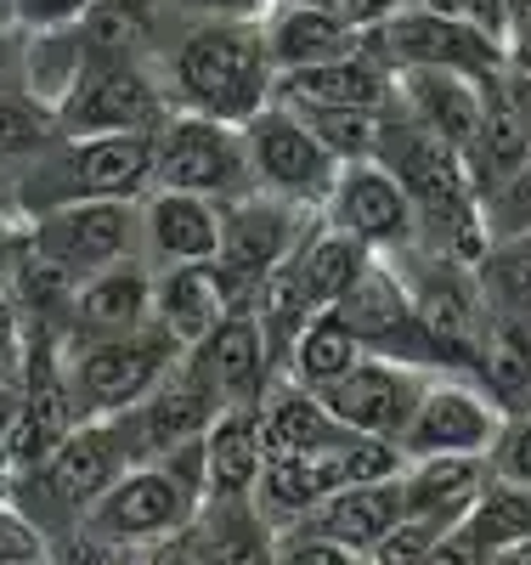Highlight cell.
<instances>
[{"label": "cell", "mask_w": 531, "mask_h": 565, "mask_svg": "<svg viewBox=\"0 0 531 565\" xmlns=\"http://www.w3.org/2000/svg\"><path fill=\"white\" fill-rule=\"evenodd\" d=\"M153 68L176 114H204L221 125H244L272 103V63L261 45V23H221V18H170L153 45Z\"/></svg>", "instance_id": "6da1fadb"}, {"label": "cell", "mask_w": 531, "mask_h": 565, "mask_svg": "<svg viewBox=\"0 0 531 565\" xmlns=\"http://www.w3.org/2000/svg\"><path fill=\"white\" fill-rule=\"evenodd\" d=\"M204 441V436H199ZM187 441L164 458L125 463L114 487L79 514V532L114 554H153L159 543L181 537L204 503V447Z\"/></svg>", "instance_id": "7a4b0ae2"}, {"label": "cell", "mask_w": 531, "mask_h": 565, "mask_svg": "<svg viewBox=\"0 0 531 565\" xmlns=\"http://www.w3.org/2000/svg\"><path fill=\"white\" fill-rule=\"evenodd\" d=\"M141 193H148V136H57L29 170L12 175V210L23 221L57 204Z\"/></svg>", "instance_id": "3957f363"}, {"label": "cell", "mask_w": 531, "mask_h": 565, "mask_svg": "<svg viewBox=\"0 0 531 565\" xmlns=\"http://www.w3.org/2000/svg\"><path fill=\"white\" fill-rule=\"evenodd\" d=\"M125 463H130V447L119 436V424L114 418H79L40 463L18 469V476L7 481V498L52 537V526L68 532L79 514L114 487V476Z\"/></svg>", "instance_id": "277c9868"}, {"label": "cell", "mask_w": 531, "mask_h": 565, "mask_svg": "<svg viewBox=\"0 0 531 565\" xmlns=\"http://www.w3.org/2000/svg\"><path fill=\"white\" fill-rule=\"evenodd\" d=\"M181 356V345L164 340V328H130L108 340H63V373L74 418H114L153 391V380Z\"/></svg>", "instance_id": "5b68a950"}, {"label": "cell", "mask_w": 531, "mask_h": 565, "mask_svg": "<svg viewBox=\"0 0 531 565\" xmlns=\"http://www.w3.org/2000/svg\"><path fill=\"white\" fill-rule=\"evenodd\" d=\"M148 186L199 193V199H215V204L249 193V159H244L237 125L170 108L148 136Z\"/></svg>", "instance_id": "8992f818"}, {"label": "cell", "mask_w": 531, "mask_h": 565, "mask_svg": "<svg viewBox=\"0 0 531 565\" xmlns=\"http://www.w3.org/2000/svg\"><path fill=\"white\" fill-rule=\"evenodd\" d=\"M29 255H40L68 282L136 260L141 255V199H91V204H57L23 221Z\"/></svg>", "instance_id": "52a82bcc"}, {"label": "cell", "mask_w": 531, "mask_h": 565, "mask_svg": "<svg viewBox=\"0 0 531 565\" xmlns=\"http://www.w3.org/2000/svg\"><path fill=\"white\" fill-rule=\"evenodd\" d=\"M237 136H244L255 193H272V199L300 204V210H322L333 175H340V159L311 136V125L295 108H283L272 97L266 108H255L244 125H237Z\"/></svg>", "instance_id": "ba28073f"}, {"label": "cell", "mask_w": 531, "mask_h": 565, "mask_svg": "<svg viewBox=\"0 0 531 565\" xmlns=\"http://www.w3.org/2000/svg\"><path fill=\"white\" fill-rule=\"evenodd\" d=\"M170 114L153 57H91L68 103L57 108L63 136H153Z\"/></svg>", "instance_id": "9c48e42d"}, {"label": "cell", "mask_w": 531, "mask_h": 565, "mask_svg": "<svg viewBox=\"0 0 531 565\" xmlns=\"http://www.w3.org/2000/svg\"><path fill=\"white\" fill-rule=\"evenodd\" d=\"M362 45L391 74H402V68H447V74L487 79V74L503 68V45L492 34H480L458 12H429V7L391 12L379 29L362 34Z\"/></svg>", "instance_id": "30bf717a"}, {"label": "cell", "mask_w": 531, "mask_h": 565, "mask_svg": "<svg viewBox=\"0 0 531 565\" xmlns=\"http://www.w3.org/2000/svg\"><path fill=\"white\" fill-rule=\"evenodd\" d=\"M317 210L283 204L272 193H237L221 204V249H215V271L226 282L232 306H249L261 282L288 260V249L300 244V232Z\"/></svg>", "instance_id": "8fae6325"}, {"label": "cell", "mask_w": 531, "mask_h": 565, "mask_svg": "<svg viewBox=\"0 0 531 565\" xmlns=\"http://www.w3.org/2000/svg\"><path fill=\"white\" fill-rule=\"evenodd\" d=\"M509 413L492 402V391L469 367H429L424 396L402 430L407 458H436V452H480L487 458L503 436Z\"/></svg>", "instance_id": "7c38bea8"}, {"label": "cell", "mask_w": 531, "mask_h": 565, "mask_svg": "<svg viewBox=\"0 0 531 565\" xmlns=\"http://www.w3.org/2000/svg\"><path fill=\"white\" fill-rule=\"evenodd\" d=\"M328 226L351 232L357 244H368L373 255H396L418 238V210L413 199L402 193V181L384 170L379 159H357V164H340L333 175L328 199L317 210Z\"/></svg>", "instance_id": "4fadbf2b"}, {"label": "cell", "mask_w": 531, "mask_h": 565, "mask_svg": "<svg viewBox=\"0 0 531 565\" xmlns=\"http://www.w3.org/2000/svg\"><path fill=\"white\" fill-rule=\"evenodd\" d=\"M424 380L429 367L418 362H402V356H362L351 373H340L322 396V407L333 413V424H346V430H362V436H391L402 441L407 418L424 396Z\"/></svg>", "instance_id": "5bb4252c"}, {"label": "cell", "mask_w": 531, "mask_h": 565, "mask_svg": "<svg viewBox=\"0 0 531 565\" xmlns=\"http://www.w3.org/2000/svg\"><path fill=\"white\" fill-rule=\"evenodd\" d=\"M333 311L346 317V328L362 340V351L373 356H402V362H418V367H436V351H429L424 328L413 317V300H407V282L396 277V266L373 255L368 271L351 282V289L333 300Z\"/></svg>", "instance_id": "9a60e30c"}, {"label": "cell", "mask_w": 531, "mask_h": 565, "mask_svg": "<svg viewBox=\"0 0 531 565\" xmlns=\"http://www.w3.org/2000/svg\"><path fill=\"white\" fill-rule=\"evenodd\" d=\"M153 322V266L148 260H119L74 282L68 317H63V340H108L130 334V328Z\"/></svg>", "instance_id": "2e32d148"}, {"label": "cell", "mask_w": 531, "mask_h": 565, "mask_svg": "<svg viewBox=\"0 0 531 565\" xmlns=\"http://www.w3.org/2000/svg\"><path fill=\"white\" fill-rule=\"evenodd\" d=\"M215 249H221V204L215 199L164 193V186L141 193V260L153 271L159 266H192V260L215 266Z\"/></svg>", "instance_id": "e0dca14e"}, {"label": "cell", "mask_w": 531, "mask_h": 565, "mask_svg": "<svg viewBox=\"0 0 531 565\" xmlns=\"http://www.w3.org/2000/svg\"><path fill=\"white\" fill-rule=\"evenodd\" d=\"M187 356H192V367L210 380V391L221 396V407L255 402V396L272 385V373H277L272 345H266V334H261V322H255L249 306H232V311L221 317L215 334H210L204 345H192Z\"/></svg>", "instance_id": "ac0fdd59"}, {"label": "cell", "mask_w": 531, "mask_h": 565, "mask_svg": "<svg viewBox=\"0 0 531 565\" xmlns=\"http://www.w3.org/2000/svg\"><path fill=\"white\" fill-rule=\"evenodd\" d=\"M396 90V74L384 68L368 45L357 52L317 63V68H295V74H277L272 97L288 108H384Z\"/></svg>", "instance_id": "d6986e66"}, {"label": "cell", "mask_w": 531, "mask_h": 565, "mask_svg": "<svg viewBox=\"0 0 531 565\" xmlns=\"http://www.w3.org/2000/svg\"><path fill=\"white\" fill-rule=\"evenodd\" d=\"M487 79L447 74V68H402L396 74V108L407 119H418L429 136H442L447 148L469 153L475 130H480V90H487Z\"/></svg>", "instance_id": "ffe728a7"}, {"label": "cell", "mask_w": 531, "mask_h": 565, "mask_svg": "<svg viewBox=\"0 0 531 565\" xmlns=\"http://www.w3.org/2000/svg\"><path fill=\"white\" fill-rule=\"evenodd\" d=\"M226 311H232V295H226V282L210 260L153 271V322L164 328L170 345H181V351L204 345Z\"/></svg>", "instance_id": "44dd1931"}, {"label": "cell", "mask_w": 531, "mask_h": 565, "mask_svg": "<svg viewBox=\"0 0 531 565\" xmlns=\"http://www.w3.org/2000/svg\"><path fill=\"white\" fill-rule=\"evenodd\" d=\"M487 481H492V463L480 458V452L407 458V469L396 476V487H402V509L413 514V521H429V526H458Z\"/></svg>", "instance_id": "7402d4cb"}, {"label": "cell", "mask_w": 531, "mask_h": 565, "mask_svg": "<svg viewBox=\"0 0 531 565\" xmlns=\"http://www.w3.org/2000/svg\"><path fill=\"white\" fill-rule=\"evenodd\" d=\"M181 543L199 565H277V526L249 498H204Z\"/></svg>", "instance_id": "603a6c76"}, {"label": "cell", "mask_w": 531, "mask_h": 565, "mask_svg": "<svg viewBox=\"0 0 531 565\" xmlns=\"http://www.w3.org/2000/svg\"><path fill=\"white\" fill-rule=\"evenodd\" d=\"M261 45H266L272 74H295V68H317V63L357 52L362 34L333 7H266L261 12Z\"/></svg>", "instance_id": "cb8c5ba5"}, {"label": "cell", "mask_w": 531, "mask_h": 565, "mask_svg": "<svg viewBox=\"0 0 531 565\" xmlns=\"http://www.w3.org/2000/svg\"><path fill=\"white\" fill-rule=\"evenodd\" d=\"M255 424H261V447L266 452H322L346 430V424H333L322 396L295 385L288 373H272V385L255 396Z\"/></svg>", "instance_id": "d4e9b609"}, {"label": "cell", "mask_w": 531, "mask_h": 565, "mask_svg": "<svg viewBox=\"0 0 531 565\" xmlns=\"http://www.w3.org/2000/svg\"><path fill=\"white\" fill-rule=\"evenodd\" d=\"M204 498H249L266 463L255 402H232L204 424Z\"/></svg>", "instance_id": "484cf974"}, {"label": "cell", "mask_w": 531, "mask_h": 565, "mask_svg": "<svg viewBox=\"0 0 531 565\" xmlns=\"http://www.w3.org/2000/svg\"><path fill=\"white\" fill-rule=\"evenodd\" d=\"M328 492H340V481H333V463H328V447H322V452H266L249 503L283 532V526H300Z\"/></svg>", "instance_id": "4316f807"}, {"label": "cell", "mask_w": 531, "mask_h": 565, "mask_svg": "<svg viewBox=\"0 0 531 565\" xmlns=\"http://www.w3.org/2000/svg\"><path fill=\"white\" fill-rule=\"evenodd\" d=\"M91 52H85V34L79 23H57V29H23L18 40V90L40 108H63L68 90L79 85Z\"/></svg>", "instance_id": "83f0119b"}, {"label": "cell", "mask_w": 531, "mask_h": 565, "mask_svg": "<svg viewBox=\"0 0 531 565\" xmlns=\"http://www.w3.org/2000/svg\"><path fill=\"white\" fill-rule=\"evenodd\" d=\"M368 260H373V249L357 244L351 232L328 226L322 215H311L306 232H300V244L288 249V271L300 277V289H306L311 306H333L368 271Z\"/></svg>", "instance_id": "f1b7e54d"}, {"label": "cell", "mask_w": 531, "mask_h": 565, "mask_svg": "<svg viewBox=\"0 0 531 565\" xmlns=\"http://www.w3.org/2000/svg\"><path fill=\"white\" fill-rule=\"evenodd\" d=\"M402 487L396 481H373V487H340V492H328L300 526L333 537V543H346L351 554H368L384 532H391L402 521Z\"/></svg>", "instance_id": "f546056e"}, {"label": "cell", "mask_w": 531, "mask_h": 565, "mask_svg": "<svg viewBox=\"0 0 531 565\" xmlns=\"http://www.w3.org/2000/svg\"><path fill=\"white\" fill-rule=\"evenodd\" d=\"M362 356H368V351H362V340L346 328V317L333 311V306H322V311H311V317L295 328V340H288L277 373H288V380L306 385V391H328V385L340 380V373H351Z\"/></svg>", "instance_id": "4dcf8cb0"}, {"label": "cell", "mask_w": 531, "mask_h": 565, "mask_svg": "<svg viewBox=\"0 0 531 565\" xmlns=\"http://www.w3.org/2000/svg\"><path fill=\"white\" fill-rule=\"evenodd\" d=\"M475 271V295L492 317L531 322V238H487Z\"/></svg>", "instance_id": "1f68e13d"}, {"label": "cell", "mask_w": 531, "mask_h": 565, "mask_svg": "<svg viewBox=\"0 0 531 565\" xmlns=\"http://www.w3.org/2000/svg\"><path fill=\"white\" fill-rule=\"evenodd\" d=\"M458 526H464L480 548H487V554H503L509 543L531 537V487L492 476L487 487H480V498L469 503V514H464Z\"/></svg>", "instance_id": "d6a6232c"}, {"label": "cell", "mask_w": 531, "mask_h": 565, "mask_svg": "<svg viewBox=\"0 0 531 565\" xmlns=\"http://www.w3.org/2000/svg\"><path fill=\"white\" fill-rule=\"evenodd\" d=\"M63 130H57V114L29 103L23 90H0V170L18 175L29 170L45 148H52Z\"/></svg>", "instance_id": "836d02e7"}, {"label": "cell", "mask_w": 531, "mask_h": 565, "mask_svg": "<svg viewBox=\"0 0 531 565\" xmlns=\"http://www.w3.org/2000/svg\"><path fill=\"white\" fill-rule=\"evenodd\" d=\"M283 108H288V103H283ZM384 108H391V103H384ZM384 108H295V114L311 125V136H317L340 164H357V159H373V148H379Z\"/></svg>", "instance_id": "e575fe53"}, {"label": "cell", "mask_w": 531, "mask_h": 565, "mask_svg": "<svg viewBox=\"0 0 531 565\" xmlns=\"http://www.w3.org/2000/svg\"><path fill=\"white\" fill-rule=\"evenodd\" d=\"M328 463H333V481L340 487H373V481H396L407 469V452L391 436L340 430V441L328 447Z\"/></svg>", "instance_id": "d590c367"}, {"label": "cell", "mask_w": 531, "mask_h": 565, "mask_svg": "<svg viewBox=\"0 0 531 565\" xmlns=\"http://www.w3.org/2000/svg\"><path fill=\"white\" fill-rule=\"evenodd\" d=\"M475 204H480L487 238H531V159L520 170H509L503 181L480 186Z\"/></svg>", "instance_id": "8d00e7d4"}, {"label": "cell", "mask_w": 531, "mask_h": 565, "mask_svg": "<svg viewBox=\"0 0 531 565\" xmlns=\"http://www.w3.org/2000/svg\"><path fill=\"white\" fill-rule=\"evenodd\" d=\"M45 559H52V537L0 492V565H45Z\"/></svg>", "instance_id": "74e56055"}, {"label": "cell", "mask_w": 531, "mask_h": 565, "mask_svg": "<svg viewBox=\"0 0 531 565\" xmlns=\"http://www.w3.org/2000/svg\"><path fill=\"white\" fill-rule=\"evenodd\" d=\"M442 532H447V526H429V521H413V514H402V521L362 554V565H418L424 548L436 543Z\"/></svg>", "instance_id": "f35d334b"}, {"label": "cell", "mask_w": 531, "mask_h": 565, "mask_svg": "<svg viewBox=\"0 0 531 565\" xmlns=\"http://www.w3.org/2000/svg\"><path fill=\"white\" fill-rule=\"evenodd\" d=\"M277 565H362V554H351L346 543H333L311 526H283L277 532Z\"/></svg>", "instance_id": "ab89813d"}, {"label": "cell", "mask_w": 531, "mask_h": 565, "mask_svg": "<svg viewBox=\"0 0 531 565\" xmlns=\"http://www.w3.org/2000/svg\"><path fill=\"white\" fill-rule=\"evenodd\" d=\"M487 463H492V476L531 487V407L525 413H509V424H503L498 447L487 452Z\"/></svg>", "instance_id": "60d3db41"}, {"label": "cell", "mask_w": 531, "mask_h": 565, "mask_svg": "<svg viewBox=\"0 0 531 565\" xmlns=\"http://www.w3.org/2000/svg\"><path fill=\"white\" fill-rule=\"evenodd\" d=\"M272 0H164L170 18H221V23H261Z\"/></svg>", "instance_id": "b9f144b4"}, {"label": "cell", "mask_w": 531, "mask_h": 565, "mask_svg": "<svg viewBox=\"0 0 531 565\" xmlns=\"http://www.w3.org/2000/svg\"><path fill=\"white\" fill-rule=\"evenodd\" d=\"M96 0H12V23L18 29H57V23H79Z\"/></svg>", "instance_id": "7bdbcfd3"}, {"label": "cell", "mask_w": 531, "mask_h": 565, "mask_svg": "<svg viewBox=\"0 0 531 565\" xmlns=\"http://www.w3.org/2000/svg\"><path fill=\"white\" fill-rule=\"evenodd\" d=\"M418 565H492V554L480 548L464 526H447L436 543L424 548V559H418Z\"/></svg>", "instance_id": "ee69618b"}, {"label": "cell", "mask_w": 531, "mask_h": 565, "mask_svg": "<svg viewBox=\"0 0 531 565\" xmlns=\"http://www.w3.org/2000/svg\"><path fill=\"white\" fill-rule=\"evenodd\" d=\"M498 85H503V103H509V114H514V125L525 136V148H531V74L498 68Z\"/></svg>", "instance_id": "f6af8a7d"}, {"label": "cell", "mask_w": 531, "mask_h": 565, "mask_svg": "<svg viewBox=\"0 0 531 565\" xmlns=\"http://www.w3.org/2000/svg\"><path fill=\"white\" fill-rule=\"evenodd\" d=\"M23 249H29L23 215H0V289H12V277H18V266H23Z\"/></svg>", "instance_id": "bcb514c9"}, {"label": "cell", "mask_w": 531, "mask_h": 565, "mask_svg": "<svg viewBox=\"0 0 531 565\" xmlns=\"http://www.w3.org/2000/svg\"><path fill=\"white\" fill-rule=\"evenodd\" d=\"M407 0H333V12H340L357 34H368V29H379L391 12H402Z\"/></svg>", "instance_id": "7dc6e473"}, {"label": "cell", "mask_w": 531, "mask_h": 565, "mask_svg": "<svg viewBox=\"0 0 531 565\" xmlns=\"http://www.w3.org/2000/svg\"><path fill=\"white\" fill-rule=\"evenodd\" d=\"M18 340H23V306L12 289H0V367H18Z\"/></svg>", "instance_id": "c3c4849f"}, {"label": "cell", "mask_w": 531, "mask_h": 565, "mask_svg": "<svg viewBox=\"0 0 531 565\" xmlns=\"http://www.w3.org/2000/svg\"><path fill=\"white\" fill-rule=\"evenodd\" d=\"M503 68L531 74V7H520V12L509 18V34H503Z\"/></svg>", "instance_id": "681fc988"}, {"label": "cell", "mask_w": 531, "mask_h": 565, "mask_svg": "<svg viewBox=\"0 0 531 565\" xmlns=\"http://www.w3.org/2000/svg\"><path fill=\"white\" fill-rule=\"evenodd\" d=\"M18 23H0V90H18Z\"/></svg>", "instance_id": "f907efd6"}, {"label": "cell", "mask_w": 531, "mask_h": 565, "mask_svg": "<svg viewBox=\"0 0 531 565\" xmlns=\"http://www.w3.org/2000/svg\"><path fill=\"white\" fill-rule=\"evenodd\" d=\"M18 418V367H0V441H7ZM0 476H7V463H0Z\"/></svg>", "instance_id": "816d5d0a"}, {"label": "cell", "mask_w": 531, "mask_h": 565, "mask_svg": "<svg viewBox=\"0 0 531 565\" xmlns=\"http://www.w3.org/2000/svg\"><path fill=\"white\" fill-rule=\"evenodd\" d=\"M492 565H531V537H520V543H509L503 554H492Z\"/></svg>", "instance_id": "f5cc1de1"}, {"label": "cell", "mask_w": 531, "mask_h": 565, "mask_svg": "<svg viewBox=\"0 0 531 565\" xmlns=\"http://www.w3.org/2000/svg\"><path fill=\"white\" fill-rule=\"evenodd\" d=\"M0 215H18V210H12V175H7V170H0Z\"/></svg>", "instance_id": "db71d44e"}, {"label": "cell", "mask_w": 531, "mask_h": 565, "mask_svg": "<svg viewBox=\"0 0 531 565\" xmlns=\"http://www.w3.org/2000/svg\"><path fill=\"white\" fill-rule=\"evenodd\" d=\"M272 7H333V0H272Z\"/></svg>", "instance_id": "11a10c76"}, {"label": "cell", "mask_w": 531, "mask_h": 565, "mask_svg": "<svg viewBox=\"0 0 531 565\" xmlns=\"http://www.w3.org/2000/svg\"><path fill=\"white\" fill-rule=\"evenodd\" d=\"M119 565H153L148 554H130V559H119Z\"/></svg>", "instance_id": "9f6ffc18"}, {"label": "cell", "mask_w": 531, "mask_h": 565, "mask_svg": "<svg viewBox=\"0 0 531 565\" xmlns=\"http://www.w3.org/2000/svg\"><path fill=\"white\" fill-rule=\"evenodd\" d=\"M0 23H12V0H0Z\"/></svg>", "instance_id": "6f0895ef"}, {"label": "cell", "mask_w": 531, "mask_h": 565, "mask_svg": "<svg viewBox=\"0 0 531 565\" xmlns=\"http://www.w3.org/2000/svg\"><path fill=\"white\" fill-rule=\"evenodd\" d=\"M0 492H7V476H0Z\"/></svg>", "instance_id": "680465c9"}, {"label": "cell", "mask_w": 531, "mask_h": 565, "mask_svg": "<svg viewBox=\"0 0 531 565\" xmlns=\"http://www.w3.org/2000/svg\"><path fill=\"white\" fill-rule=\"evenodd\" d=\"M45 565H52V559H45Z\"/></svg>", "instance_id": "91938a15"}]
</instances>
